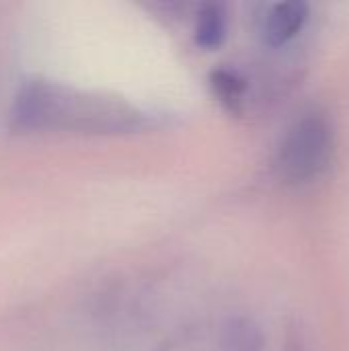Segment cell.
Segmentation results:
<instances>
[{
	"label": "cell",
	"instance_id": "6da1fadb",
	"mask_svg": "<svg viewBox=\"0 0 349 351\" xmlns=\"http://www.w3.org/2000/svg\"><path fill=\"white\" fill-rule=\"evenodd\" d=\"M14 119L29 128L76 132H121L136 128L140 115L125 103L82 93L64 84L37 80L23 86Z\"/></svg>",
	"mask_w": 349,
	"mask_h": 351
},
{
	"label": "cell",
	"instance_id": "7a4b0ae2",
	"mask_svg": "<svg viewBox=\"0 0 349 351\" xmlns=\"http://www.w3.org/2000/svg\"><path fill=\"white\" fill-rule=\"evenodd\" d=\"M335 132L321 113H304L282 136L276 150V169L286 183L302 185L319 179L331 165Z\"/></svg>",
	"mask_w": 349,
	"mask_h": 351
},
{
	"label": "cell",
	"instance_id": "3957f363",
	"mask_svg": "<svg viewBox=\"0 0 349 351\" xmlns=\"http://www.w3.org/2000/svg\"><path fill=\"white\" fill-rule=\"evenodd\" d=\"M309 19V4L302 0H284L267 4L259 19V33L267 45H284L294 39Z\"/></svg>",
	"mask_w": 349,
	"mask_h": 351
},
{
	"label": "cell",
	"instance_id": "277c9868",
	"mask_svg": "<svg viewBox=\"0 0 349 351\" xmlns=\"http://www.w3.org/2000/svg\"><path fill=\"white\" fill-rule=\"evenodd\" d=\"M265 337L251 317H230L220 331V351H263Z\"/></svg>",
	"mask_w": 349,
	"mask_h": 351
},
{
	"label": "cell",
	"instance_id": "5b68a950",
	"mask_svg": "<svg viewBox=\"0 0 349 351\" xmlns=\"http://www.w3.org/2000/svg\"><path fill=\"white\" fill-rule=\"evenodd\" d=\"M210 84L214 88V95L220 99L224 107L239 113L243 111V105L247 101L249 80L234 68H216L210 74Z\"/></svg>",
	"mask_w": 349,
	"mask_h": 351
},
{
	"label": "cell",
	"instance_id": "8992f818",
	"mask_svg": "<svg viewBox=\"0 0 349 351\" xmlns=\"http://www.w3.org/2000/svg\"><path fill=\"white\" fill-rule=\"evenodd\" d=\"M195 41L204 47L218 45L226 35V10L218 2H208L195 16Z\"/></svg>",
	"mask_w": 349,
	"mask_h": 351
},
{
	"label": "cell",
	"instance_id": "52a82bcc",
	"mask_svg": "<svg viewBox=\"0 0 349 351\" xmlns=\"http://www.w3.org/2000/svg\"><path fill=\"white\" fill-rule=\"evenodd\" d=\"M284 351H313L309 341L304 339V335L300 331H292L286 339V348Z\"/></svg>",
	"mask_w": 349,
	"mask_h": 351
}]
</instances>
